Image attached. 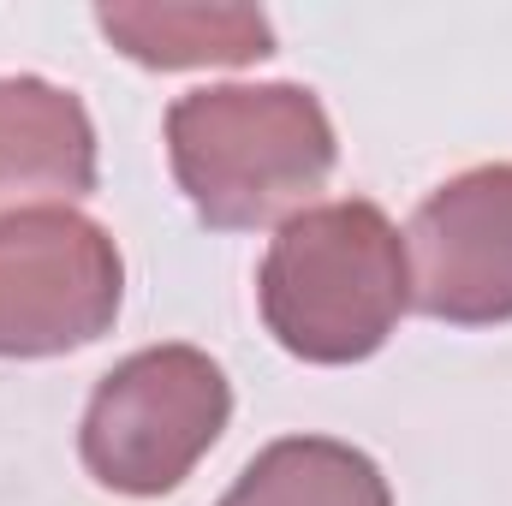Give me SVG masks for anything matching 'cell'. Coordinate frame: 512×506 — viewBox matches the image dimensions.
Masks as SVG:
<instances>
[{
	"label": "cell",
	"instance_id": "1",
	"mask_svg": "<svg viewBox=\"0 0 512 506\" xmlns=\"http://www.w3.org/2000/svg\"><path fill=\"white\" fill-rule=\"evenodd\" d=\"M167 161L209 227L256 233L316 203L340 143L304 84H209L167 108Z\"/></svg>",
	"mask_w": 512,
	"mask_h": 506
},
{
	"label": "cell",
	"instance_id": "2",
	"mask_svg": "<svg viewBox=\"0 0 512 506\" xmlns=\"http://www.w3.org/2000/svg\"><path fill=\"white\" fill-rule=\"evenodd\" d=\"M268 334L304 364H364L411 310L405 239L376 203H316L292 215L256 274Z\"/></svg>",
	"mask_w": 512,
	"mask_h": 506
},
{
	"label": "cell",
	"instance_id": "3",
	"mask_svg": "<svg viewBox=\"0 0 512 506\" xmlns=\"http://www.w3.org/2000/svg\"><path fill=\"white\" fill-rule=\"evenodd\" d=\"M233 381L197 346L131 352L96 381L78 429L84 471L131 501L173 495L197 459L227 435Z\"/></svg>",
	"mask_w": 512,
	"mask_h": 506
},
{
	"label": "cell",
	"instance_id": "4",
	"mask_svg": "<svg viewBox=\"0 0 512 506\" xmlns=\"http://www.w3.org/2000/svg\"><path fill=\"white\" fill-rule=\"evenodd\" d=\"M126 298V262L102 221L36 209L0 221V358H60L102 340Z\"/></svg>",
	"mask_w": 512,
	"mask_h": 506
},
{
	"label": "cell",
	"instance_id": "5",
	"mask_svg": "<svg viewBox=\"0 0 512 506\" xmlns=\"http://www.w3.org/2000/svg\"><path fill=\"white\" fill-rule=\"evenodd\" d=\"M411 304L453 328L512 322V161H489L435 185L411 227Z\"/></svg>",
	"mask_w": 512,
	"mask_h": 506
},
{
	"label": "cell",
	"instance_id": "6",
	"mask_svg": "<svg viewBox=\"0 0 512 506\" xmlns=\"http://www.w3.org/2000/svg\"><path fill=\"white\" fill-rule=\"evenodd\" d=\"M96 191L90 108L48 78H0V221L72 209Z\"/></svg>",
	"mask_w": 512,
	"mask_h": 506
},
{
	"label": "cell",
	"instance_id": "7",
	"mask_svg": "<svg viewBox=\"0 0 512 506\" xmlns=\"http://www.w3.org/2000/svg\"><path fill=\"white\" fill-rule=\"evenodd\" d=\"M108 42L149 72H197V66H251L274 54V24L256 6L209 0H114L96 6Z\"/></svg>",
	"mask_w": 512,
	"mask_h": 506
},
{
	"label": "cell",
	"instance_id": "8",
	"mask_svg": "<svg viewBox=\"0 0 512 506\" xmlns=\"http://www.w3.org/2000/svg\"><path fill=\"white\" fill-rule=\"evenodd\" d=\"M221 506H393L382 465L328 435H286L262 447Z\"/></svg>",
	"mask_w": 512,
	"mask_h": 506
}]
</instances>
